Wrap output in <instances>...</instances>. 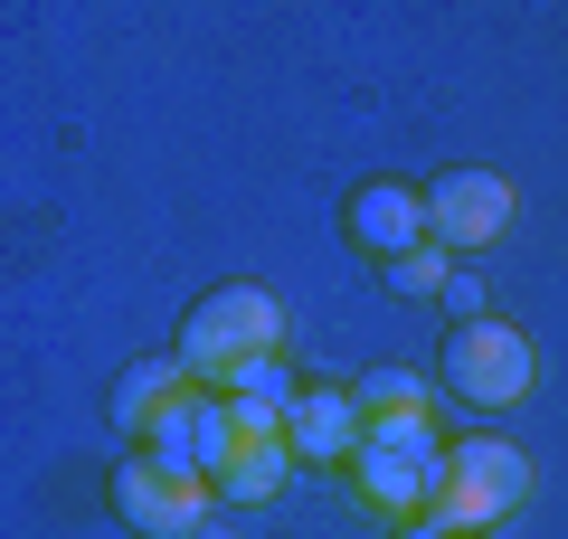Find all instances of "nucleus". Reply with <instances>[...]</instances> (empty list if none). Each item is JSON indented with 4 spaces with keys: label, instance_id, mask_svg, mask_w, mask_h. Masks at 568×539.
Masks as SVG:
<instances>
[{
    "label": "nucleus",
    "instance_id": "f257e3e1",
    "mask_svg": "<svg viewBox=\"0 0 568 539\" xmlns=\"http://www.w3.org/2000/svg\"><path fill=\"white\" fill-rule=\"evenodd\" d=\"M284 350V303L265 294V284H219V294L190 303L181 340H171V359H181L200 388H227L246 369V359H275Z\"/></svg>",
    "mask_w": 568,
    "mask_h": 539
},
{
    "label": "nucleus",
    "instance_id": "f03ea898",
    "mask_svg": "<svg viewBox=\"0 0 568 539\" xmlns=\"http://www.w3.org/2000/svg\"><path fill=\"white\" fill-rule=\"evenodd\" d=\"M530 501V455L503 436H455L446 445V482L426 501V520H446L455 539H484L493 520H511Z\"/></svg>",
    "mask_w": 568,
    "mask_h": 539
},
{
    "label": "nucleus",
    "instance_id": "7ed1b4c3",
    "mask_svg": "<svg viewBox=\"0 0 568 539\" xmlns=\"http://www.w3.org/2000/svg\"><path fill=\"white\" fill-rule=\"evenodd\" d=\"M446 388L474 407V417H503V407H521L530 388H540L530 332H511V322H465V332H446Z\"/></svg>",
    "mask_w": 568,
    "mask_h": 539
},
{
    "label": "nucleus",
    "instance_id": "20e7f679",
    "mask_svg": "<svg viewBox=\"0 0 568 539\" xmlns=\"http://www.w3.org/2000/svg\"><path fill=\"white\" fill-rule=\"evenodd\" d=\"M227 445H237V407H227V388H200L190 379L181 398L162 407V426L142 436V455L162 464V474H190V482H219Z\"/></svg>",
    "mask_w": 568,
    "mask_h": 539
},
{
    "label": "nucleus",
    "instance_id": "39448f33",
    "mask_svg": "<svg viewBox=\"0 0 568 539\" xmlns=\"http://www.w3.org/2000/svg\"><path fill=\"white\" fill-rule=\"evenodd\" d=\"M114 511H123V530H142V539H200L209 511H219V482L162 474L152 455H133L114 474Z\"/></svg>",
    "mask_w": 568,
    "mask_h": 539
},
{
    "label": "nucleus",
    "instance_id": "423d86ee",
    "mask_svg": "<svg viewBox=\"0 0 568 539\" xmlns=\"http://www.w3.org/2000/svg\"><path fill=\"white\" fill-rule=\"evenodd\" d=\"M426 227H436V246H446L455 265H474L511 227V180L503 171H446L426 190Z\"/></svg>",
    "mask_w": 568,
    "mask_h": 539
},
{
    "label": "nucleus",
    "instance_id": "0eeeda50",
    "mask_svg": "<svg viewBox=\"0 0 568 539\" xmlns=\"http://www.w3.org/2000/svg\"><path fill=\"white\" fill-rule=\"evenodd\" d=\"M284 445H294V464H361L369 445L361 388H304V407L284 417Z\"/></svg>",
    "mask_w": 568,
    "mask_h": 539
},
{
    "label": "nucleus",
    "instance_id": "6e6552de",
    "mask_svg": "<svg viewBox=\"0 0 568 539\" xmlns=\"http://www.w3.org/2000/svg\"><path fill=\"white\" fill-rule=\"evenodd\" d=\"M342 218H351V237H361L379 265L417 256V246L436 237V227H426V190H407V180H369V190L342 209Z\"/></svg>",
    "mask_w": 568,
    "mask_h": 539
},
{
    "label": "nucleus",
    "instance_id": "1a4fd4ad",
    "mask_svg": "<svg viewBox=\"0 0 568 539\" xmlns=\"http://www.w3.org/2000/svg\"><path fill=\"white\" fill-rule=\"evenodd\" d=\"M237 407V398H227ZM284 474H294V445H284V417H246L237 407V445L219 464V501H275Z\"/></svg>",
    "mask_w": 568,
    "mask_h": 539
},
{
    "label": "nucleus",
    "instance_id": "9d476101",
    "mask_svg": "<svg viewBox=\"0 0 568 539\" xmlns=\"http://www.w3.org/2000/svg\"><path fill=\"white\" fill-rule=\"evenodd\" d=\"M361 492H369V511H407L417 520L426 501H436V482H446V455H398V445H361Z\"/></svg>",
    "mask_w": 568,
    "mask_h": 539
},
{
    "label": "nucleus",
    "instance_id": "9b49d317",
    "mask_svg": "<svg viewBox=\"0 0 568 539\" xmlns=\"http://www.w3.org/2000/svg\"><path fill=\"white\" fill-rule=\"evenodd\" d=\"M181 388H190V369H181V359H142L133 379L114 388V426H123V436H152V426H162V407L181 398Z\"/></svg>",
    "mask_w": 568,
    "mask_h": 539
},
{
    "label": "nucleus",
    "instance_id": "f8f14e48",
    "mask_svg": "<svg viewBox=\"0 0 568 539\" xmlns=\"http://www.w3.org/2000/svg\"><path fill=\"white\" fill-rule=\"evenodd\" d=\"M227 398H237L246 417H294V407H304V379H294L284 359H246L237 379H227Z\"/></svg>",
    "mask_w": 568,
    "mask_h": 539
},
{
    "label": "nucleus",
    "instance_id": "ddd939ff",
    "mask_svg": "<svg viewBox=\"0 0 568 539\" xmlns=\"http://www.w3.org/2000/svg\"><path fill=\"white\" fill-rule=\"evenodd\" d=\"M361 417H436V388L417 369H369L361 379Z\"/></svg>",
    "mask_w": 568,
    "mask_h": 539
},
{
    "label": "nucleus",
    "instance_id": "4468645a",
    "mask_svg": "<svg viewBox=\"0 0 568 539\" xmlns=\"http://www.w3.org/2000/svg\"><path fill=\"white\" fill-rule=\"evenodd\" d=\"M446 284H455V256H446L436 237H426L417 256H398V265H388V294H446Z\"/></svg>",
    "mask_w": 568,
    "mask_h": 539
},
{
    "label": "nucleus",
    "instance_id": "2eb2a0df",
    "mask_svg": "<svg viewBox=\"0 0 568 539\" xmlns=\"http://www.w3.org/2000/svg\"><path fill=\"white\" fill-rule=\"evenodd\" d=\"M446 313H455V332H465V322H493V313H484V275H474V265H455V284H446Z\"/></svg>",
    "mask_w": 568,
    "mask_h": 539
},
{
    "label": "nucleus",
    "instance_id": "dca6fc26",
    "mask_svg": "<svg viewBox=\"0 0 568 539\" xmlns=\"http://www.w3.org/2000/svg\"><path fill=\"white\" fill-rule=\"evenodd\" d=\"M398 539H455V530H446V520H426V511H417V520H407Z\"/></svg>",
    "mask_w": 568,
    "mask_h": 539
}]
</instances>
